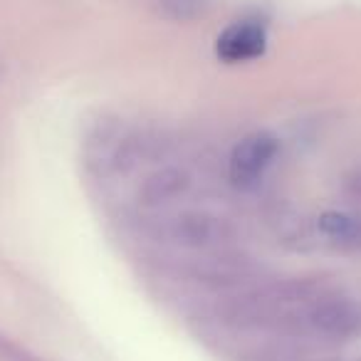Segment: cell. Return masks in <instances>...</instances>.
Instances as JSON below:
<instances>
[{"mask_svg":"<svg viewBox=\"0 0 361 361\" xmlns=\"http://www.w3.org/2000/svg\"><path fill=\"white\" fill-rule=\"evenodd\" d=\"M324 292L319 280H277L228 300L223 319L240 329L302 331L307 310Z\"/></svg>","mask_w":361,"mask_h":361,"instance_id":"cell-1","label":"cell"},{"mask_svg":"<svg viewBox=\"0 0 361 361\" xmlns=\"http://www.w3.org/2000/svg\"><path fill=\"white\" fill-rule=\"evenodd\" d=\"M302 331H312L317 336L336 341L354 339L361 334V302L324 292L307 310Z\"/></svg>","mask_w":361,"mask_h":361,"instance_id":"cell-2","label":"cell"},{"mask_svg":"<svg viewBox=\"0 0 361 361\" xmlns=\"http://www.w3.org/2000/svg\"><path fill=\"white\" fill-rule=\"evenodd\" d=\"M277 149H280V141L272 134H267V131L247 134L245 139H240L235 144L231 161H228V176H231V180L240 188L255 186L257 180L262 178V173L275 161Z\"/></svg>","mask_w":361,"mask_h":361,"instance_id":"cell-3","label":"cell"},{"mask_svg":"<svg viewBox=\"0 0 361 361\" xmlns=\"http://www.w3.org/2000/svg\"><path fill=\"white\" fill-rule=\"evenodd\" d=\"M169 235L178 245L193 247V250H211L221 247L233 238V228L226 218H218L206 211H188L180 213L171 221Z\"/></svg>","mask_w":361,"mask_h":361,"instance_id":"cell-4","label":"cell"},{"mask_svg":"<svg viewBox=\"0 0 361 361\" xmlns=\"http://www.w3.org/2000/svg\"><path fill=\"white\" fill-rule=\"evenodd\" d=\"M267 47V25L257 18H243V20L228 25L216 40V55L228 65L235 62H250L260 57Z\"/></svg>","mask_w":361,"mask_h":361,"instance_id":"cell-5","label":"cell"},{"mask_svg":"<svg viewBox=\"0 0 361 361\" xmlns=\"http://www.w3.org/2000/svg\"><path fill=\"white\" fill-rule=\"evenodd\" d=\"M191 186V176L178 166H164L149 173L141 183V203L146 206H164L171 203L173 198L183 196Z\"/></svg>","mask_w":361,"mask_h":361,"instance_id":"cell-6","label":"cell"},{"mask_svg":"<svg viewBox=\"0 0 361 361\" xmlns=\"http://www.w3.org/2000/svg\"><path fill=\"white\" fill-rule=\"evenodd\" d=\"M245 275H250V265L245 257L228 255V252H218V255L198 262V277L203 282H213V285H235Z\"/></svg>","mask_w":361,"mask_h":361,"instance_id":"cell-7","label":"cell"},{"mask_svg":"<svg viewBox=\"0 0 361 361\" xmlns=\"http://www.w3.org/2000/svg\"><path fill=\"white\" fill-rule=\"evenodd\" d=\"M317 228L324 238L346 247L361 245V218L344 211H324L317 218Z\"/></svg>","mask_w":361,"mask_h":361,"instance_id":"cell-8","label":"cell"},{"mask_svg":"<svg viewBox=\"0 0 361 361\" xmlns=\"http://www.w3.org/2000/svg\"><path fill=\"white\" fill-rule=\"evenodd\" d=\"M161 18L173 23H191L208 13L211 0H154Z\"/></svg>","mask_w":361,"mask_h":361,"instance_id":"cell-9","label":"cell"},{"mask_svg":"<svg viewBox=\"0 0 361 361\" xmlns=\"http://www.w3.org/2000/svg\"><path fill=\"white\" fill-rule=\"evenodd\" d=\"M344 188L349 196L359 198L361 201V166H356V169H351L349 173H346L344 178Z\"/></svg>","mask_w":361,"mask_h":361,"instance_id":"cell-10","label":"cell"},{"mask_svg":"<svg viewBox=\"0 0 361 361\" xmlns=\"http://www.w3.org/2000/svg\"><path fill=\"white\" fill-rule=\"evenodd\" d=\"M359 361H361V359H359Z\"/></svg>","mask_w":361,"mask_h":361,"instance_id":"cell-11","label":"cell"}]
</instances>
